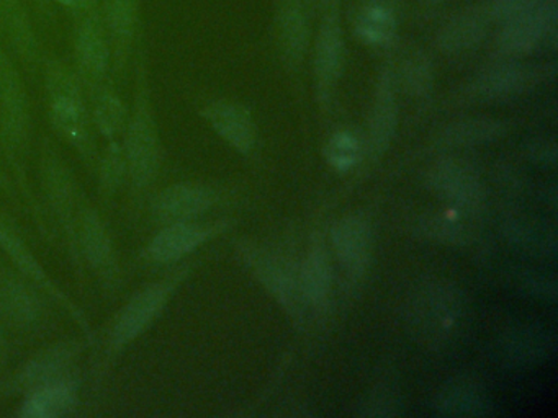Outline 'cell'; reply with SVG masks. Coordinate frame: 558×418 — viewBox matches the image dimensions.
Listing matches in <instances>:
<instances>
[{
    "mask_svg": "<svg viewBox=\"0 0 558 418\" xmlns=\"http://www.w3.org/2000/svg\"><path fill=\"white\" fill-rule=\"evenodd\" d=\"M136 82L133 108L125 124L126 170L136 186H146L155 179L161 160L158 126L153 113L151 88H149L148 54H146L143 33L136 45Z\"/></svg>",
    "mask_w": 558,
    "mask_h": 418,
    "instance_id": "6da1fadb",
    "label": "cell"
},
{
    "mask_svg": "<svg viewBox=\"0 0 558 418\" xmlns=\"http://www.w3.org/2000/svg\"><path fill=\"white\" fill-rule=\"evenodd\" d=\"M45 88L54 131L84 153L89 152L93 118L77 72L60 59H48L45 62Z\"/></svg>",
    "mask_w": 558,
    "mask_h": 418,
    "instance_id": "7a4b0ae2",
    "label": "cell"
},
{
    "mask_svg": "<svg viewBox=\"0 0 558 418\" xmlns=\"http://www.w3.org/2000/svg\"><path fill=\"white\" fill-rule=\"evenodd\" d=\"M462 297L444 281H427L413 291L407 304V325L426 345H442L459 325Z\"/></svg>",
    "mask_w": 558,
    "mask_h": 418,
    "instance_id": "3957f363",
    "label": "cell"
},
{
    "mask_svg": "<svg viewBox=\"0 0 558 418\" xmlns=\"http://www.w3.org/2000/svg\"><path fill=\"white\" fill-rule=\"evenodd\" d=\"M74 23V59L84 90L93 94L109 82L113 71L112 46L100 7L77 16Z\"/></svg>",
    "mask_w": 558,
    "mask_h": 418,
    "instance_id": "277c9868",
    "label": "cell"
},
{
    "mask_svg": "<svg viewBox=\"0 0 558 418\" xmlns=\"http://www.w3.org/2000/svg\"><path fill=\"white\" fill-rule=\"evenodd\" d=\"M181 278L172 276L148 284L120 309L110 330V348L113 352L125 348L158 319Z\"/></svg>",
    "mask_w": 558,
    "mask_h": 418,
    "instance_id": "5b68a950",
    "label": "cell"
},
{
    "mask_svg": "<svg viewBox=\"0 0 558 418\" xmlns=\"http://www.w3.org/2000/svg\"><path fill=\"white\" fill-rule=\"evenodd\" d=\"M238 250H240L244 263L253 271L254 276L282 304V307H286L287 312L300 322L308 303L303 297L299 274L290 270L279 257L257 247V245L244 242L238 247Z\"/></svg>",
    "mask_w": 558,
    "mask_h": 418,
    "instance_id": "8992f818",
    "label": "cell"
},
{
    "mask_svg": "<svg viewBox=\"0 0 558 418\" xmlns=\"http://www.w3.org/2000/svg\"><path fill=\"white\" fill-rule=\"evenodd\" d=\"M0 124L9 144H24L31 124V103L11 49L0 36Z\"/></svg>",
    "mask_w": 558,
    "mask_h": 418,
    "instance_id": "52a82bcc",
    "label": "cell"
},
{
    "mask_svg": "<svg viewBox=\"0 0 558 418\" xmlns=\"http://www.w3.org/2000/svg\"><path fill=\"white\" fill-rule=\"evenodd\" d=\"M427 186L456 211H476L485 199L482 180L472 167L459 160L436 163L427 173Z\"/></svg>",
    "mask_w": 558,
    "mask_h": 418,
    "instance_id": "ba28073f",
    "label": "cell"
},
{
    "mask_svg": "<svg viewBox=\"0 0 558 418\" xmlns=\"http://www.w3.org/2000/svg\"><path fill=\"white\" fill-rule=\"evenodd\" d=\"M557 16V0H548L531 12L506 20L498 36L499 49L505 54H529L555 35Z\"/></svg>",
    "mask_w": 558,
    "mask_h": 418,
    "instance_id": "9c48e42d",
    "label": "cell"
},
{
    "mask_svg": "<svg viewBox=\"0 0 558 418\" xmlns=\"http://www.w3.org/2000/svg\"><path fill=\"white\" fill-rule=\"evenodd\" d=\"M143 0H102L100 13L112 46L113 72L119 74L129 65L142 36Z\"/></svg>",
    "mask_w": 558,
    "mask_h": 418,
    "instance_id": "30bf717a",
    "label": "cell"
},
{
    "mask_svg": "<svg viewBox=\"0 0 558 418\" xmlns=\"http://www.w3.org/2000/svg\"><path fill=\"white\" fill-rule=\"evenodd\" d=\"M0 36L25 65L40 64V38L27 0H0Z\"/></svg>",
    "mask_w": 558,
    "mask_h": 418,
    "instance_id": "8fae6325",
    "label": "cell"
},
{
    "mask_svg": "<svg viewBox=\"0 0 558 418\" xmlns=\"http://www.w3.org/2000/svg\"><path fill=\"white\" fill-rule=\"evenodd\" d=\"M215 202V193L198 183H178L153 199L151 212L161 224L194 221Z\"/></svg>",
    "mask_w": 558,
    "mask_h": 418,
    "instance_id": "7c38bea8",
    "label": "cell"
},
{
    "mask_svg": "<svg viewBox=\"0 0 558 418\" xmlns=\"http://www.w3.org/2000/svg\"><path fill=\"white\" fill-rule=\"evenodd\" d=\"M342 52H344V42H342L341 23H339L338 10L331 9L323 20L315 51L316 85H318L322 103H328L335 90L336 82L341 74Z\"/></svg>",
    "mask_w": 558,
    "mask_h": 418,
    "instance_id": "4fadbf2b",
    "label": "cell"
},
{
    "mask_svg": "<svg viewBox=\"0 0 558 418\" xmlns=\"http://www.w3.org/2000/svg\"><path fill=\"white\" fill-rule=\"evenodd\" d=\"M201 114L238 152H251L256 143V127L246 108L233 101L215 100L204 104Z\"/></svg>",
    "mask_w": 558,
    "mask_h": 418,
    "instance_id": "5bb4252c",
    "label": "cell"
},
{
    "mask_svg": "<svg viewBox=\"0 0 558 418\" xmlns=\"http://www.w3.org/2000/svg\"><path fill=\"white\" fill-rule=\"evenodd\" d=\"M332 245L345 273L359 276L371 257V225L362 216H345L332 228Z\"/></svg>",
    "mask_w": 558,
    "mask_h": 418,
    "instance_id": "9a60e30c",
    "label": "cell"
},
{
    "mask_svg": "<svg viewBox=\"0 0 558 418\" xmlns=\"http://www.w3.org/2000/svg\"><path fill=\"white\" fill-rule=\"evenodd\" d=\"M214 235V229L194 222H172L166 224L162 231L149 242L146 254L156 263H171L181 260L185 255L201 247Z\"/></svg>",
    "mask_w": 558,
    "mask_h": 418,
    "instance_id": "2e32d148",
    "label": "cell"
},
{
    "mask_svg": "<svg viewBox=\"0 0 558 418\" xmlns=\"http://www.w3.org/2000/svg\"><path fill=\"white\" fill-rule=\"evenodd\" d=\"M535 81L537 75L534 69L515 62H505L483 71L473 84V94L485 100H505L524 94Z\"/></svg>",
    "mask_w": 558,
    "mask_h": 418,
    "instance_id": "e0dca14e",
    "label": "cell"
},
{
    "mask_svg": "<svg viewBox=\"0 0 558 418\" xmlns=\"http://www.w3.org/2000/svg\"><path fill=\"white\" fill-rule=\"evenodd\" d=\"M76 404L77 382L63 376L31 389L21 415L25 418H58L70 414Z\"/></svg>",
    "mask_w": 558,
    "mask_h": 418,
    "instance_id": "ac0fdd59",
    "label": "cell"
},
{
    "mask_svg": "<svg viewBox=\"0 0 558 418\" xmlns=\"http://www.w3.org/2000/svg\"><path fill=\"white\" fill-rule=\"evenodd\" d=\"M436 414L444 417H488L493 402L476 382L450 381L437 392L433 401Z\"/></svg>",
    "mask_w": 558,
    "mask_h": 418,
    "instance_id": "d6986e66",
    "label": "cell"
},
{
    "mask_svg": "<svg viewBox=\"0 0 558 418\" xmlns=\"http://www.w3.org/2000/svg\"><path fill=\"white\" fill-rule=\"evenodd\" d=\"M506 358L519 365H535L547 361L557 352L554 333L542 327L518 325L508 330L501 340Z\"/></svg>",
    "mask_w": 558,
    "mask_h": 418,
    "instance_id": "ffe728a7",
    "label": "cell"
},
{
    "mask_svg": "<svg viewBox=\"0 0 558 418\" xmlns=\"http://www.w3.org/2000/svg\"><path fill=\"white\" fill-rule=\"evenodd\" d=\"M397 121L398 104L393 75L387 69L378 81L374 107H372L371 124H368L372 152L381 153L390 146L391 137L397 130Z\"/></svg>",
    "mask_w": 558,
    "mask_h": 418,
    "instance_id": "44dd1931",
    "label": "cell"
},
{
    "mask_svg": "<svg viewBox=\"0 0 558 418\" xmlns=\"http://www.w3.org/2000/svg\"><path fill=\"white\" fill-rule=\"evenodd\" d=\"M277 39L287 64L299 65L308 46L305 13L296 0H282L277 10Z\"/></svg>",
    "mask_w": 558,
    "mask_h": 418,
    "instance_id": "7402d4cb",
    "label": "cell"
},
{
    "mask_svg": "<svg viewBox=\"0 0 558 418\" xmlns=\"http://www.w3.org/2000/svg\"><path fill=\"white\" fill-rule=\"evenodd\" d=\"M81 346L77 343H60V345L51 346L45 349L40 355L35 356L17 379L19 388L31 391L37 385L45 382L54 381V379L63 378L64 372L73 365L76 356L80 355Z\"/></svg>",
    "mask_w": 558,
    "mask_h": 418,
    "instance_id": "603a6c76",
    "label": "cell"
},
{
    "mask_svg": "<svg viewBox=\"0 0 558 418\" xmlns=\"http://www.w3.org/2000/svg\"><path fill=\"white\" fill-rule=\"evenodd\" d=\"M488 32V19L483 10H466L450 20L437 35V46L449 54L469 51L483 41Z\"/></svg>",
    "mask_w": 558,
    "mask_h": 418,
    "instance_id": "cb8c5ba5",
    "label": "cell"
},
{
    "mask_svg": "<svg viewBox=\"0 0 558 418\" xmlns=\"http://www.w3.org/2000/svg\"><path fill=\"white\" fill-rule=\"evenodd\" d=\"M303 297L312 306H323L331 290V265L322 241H315L299 271Z\"/></svg>",
    "mask_w": 558,
    "mask_h": 418,
    "instance_id": "d4e9b609",
    "label": "cell"
},
{
    "mask_svg": "<svg viewBox=\"0 0 558 418\" xmlns=\"http://www.w3.org/2000/svg\"><path fill=\"white\" fill-rule=\"evenodd\" d=\"M0 312L14 325L28 327L40 316V303L17 278L0 276Z\"/></svg>",
    "mask_w": 558,
    "mask_h": 418,
    "instance_id": "484cf974",
    "label": "cell"
},
{
    "mask_svg": "<svg viewBox=\"0 0 558 418\" xmlns=\"http://www.w3.org/2000/svg\"><path fill=\"white\" fill-rule=\"evenodd\" d=\"M81 247L94 268L110 274L113 268V251L109 232L96 211H86L81 218Z\"/></svg>",
    "mask_w": 558,
    "mask_h": 418,
    "instance_id": "4316f807",
    "label": "cell"
},
{
    "mask_svg": "<svg viewBox=\"0 0 558 418\" xmlns=\"http://www.w3.org/2000/svg\"><path fill=\"white\" fill-rule=\"evenodd\" d=\"M90 95L93 111L90 118L97 130L106 137H113L125 130L129 120V108L123 103L112 85L107 82L102 87L97 88Z\"/></svg>",
    "mask_w": 558,
    "mask_h": 418,
    "instance_id": "83f0119b",
    "label": "cell"
},
{
    "mask_svg": "<svg viewBox=\"0 0 558 418\" xmlns=\"http://www.w3.org/2000/svg\"><path fill=\"white\" fill-rule=\"evenodd\" d=\"M506 133V124L492 118H472L456 121L440 134V140L447 146H478L492 143Z\"/></svg>",
    "mask_w": 558,
    "mask_h": 418,
    "instance_id": "f1b7e54d",
    "label": "cell"
},
{
    "mask_svg": "<svg viewBox=\"0 0 558 418\" xmlns=\"http://www.w3.org/2000/svg\"><path fill=\"white\" fill-rule=\"evenodd\" d=\"M0 245L4 248L5 254L15 261V265H17L22 273L27 274L31 280H34L35 283L40 284L41 287L53 293L54 296H60L57 287H53L51 281L48 280L47 273H45L44 268L38 263L37 258L28 250L27 245L22 241L21 235L14 231V228L5 222L4 216L2 214H0Z\"/></svg>",
    "mask_w": 558,
    "mask_h": 418,
    "instance_id": "f546056e",
    "label": "cell"
},
{
    "mask_svg": "<svg viewBox=\"0 0 558 418\" xmlns=\"http://www.w3.org/2000/svg\"><path fill=\"white\" fill-rule=\"evenodd\" d=\"M397 22L390 9L381 3H371L359 13L355 32L368 45H387L395 36Z\"/></svg>",
    "mask_w": 558,
    "mask_h": 418,
    "instance_id": "4dcf8cb0",
    "label": "cell"
},
{
    "mask_svg": "<svg viewBox=\"0 0 558 418\" xmlns=\"http://www.w3.org/2000/svg\"><path fill=\"white\" fill-rule=\"evenodd\" d=\"M47 186L51 201L60 214L61 221L70 225L71 235L76 237L74 232V192L73 183L70 180V172L57 159L47 163Z\"/></svg>",
    "mask_w": 558,
    "mask_h": 418,
    "instance_id": "1f68e13d",
    "label": "cell"
},
{
    "mask_svg": "<svg viewBox=\"0 0 558 418\" xmlns=\"http://www.w3.org/2000/svg\"><path fill=\"white\" fill-rule=\"evenodd\" d=\"M421 232L427 238L444 242V244H469L473 235L472 225L459 216L434 214L421 222Z\"/></svg>",
    "mask_w": 558,
    "mask_h": 418,
    "instance_id": "d6a6232c",
    "label": "cell"
},
{
    "mask_svg": "<svg viewBox=\"0 0 558 418\" xmlns=\"http://www.w3.org/2000/svg\"><path fill=\"white\" fill-rule=\"evenodd\" d=\"M404 87L416 97L429 94L433 85V69L429 59L423 54H414L403 64Z\"/></svg>",
    "mask_w": 558,
    "mask_h": 418,
    "instance_id": "836d02e7",
    "label": "cell"
},
{
    "mask_svg": "<svg viewBox=\"0 0 558 418\" xmlns=\"http://www.w3.org/2000/svg\"><path fill=\"white\" fill-rule=\"evenodd\" d=\"M326 159L339 170L351 169L361 156L359 140L352 134L338 133L331 137L326 146Z\"/></svg>",
    "mask_w": 558,
    "mask_h": 418,
    "instance_id": "e575fe53",
    "label": "cell"
},
{
    "mask_svg": "<svg viewBox=\"0 0 558 418\" xmlns=\"http://www.w3.org/2000/svg\"><path fill=\"white\" fill-rule=\"evenodd\" d=\"M509 235L518 241V244L531 250H542L545 254L547 248L555 250V234L547 232L542 225L532 222H514Z\"/></svg>",
    "mask_w": 558,
    "mask_h": 418,
    "instance_id": "d590c367",
    "label": "cell"
},
{
    "mask_svg": "<svg viewBox=\"0 0 558 418\" xmlns=\"http://www.w3.org/2000/svg\"><path fill=\"white\" fill-rule=\"evenodd\" d=\"M126 163L125 156H123L122 147L117 146V143L110 144L106 152V159L102 163V185L107 192H112L119 186L123 173H125Z\"/></svg>",
    "mask_w": 558,
    "mask_h": 418,
    "instance_id": "8d00e7d4",
    "label": "cell"
},
{
    "mask_svg": "<svg viewBox=\"0 0 558 418\" xmlns=\"http://www.w3.org/2000/svg\"><path fill=\"white\" fill-rule=\"evenodd\" d=\"M398 405H400V402H398L395 392L385 389V391L372 394V397L365 402L364 410H361V415H368V417H393V415L400 414Z\"/></svg>",
    "mask_w": 558,
    "mask_h": 418,
    "instance_id": "74e56055",
    "label": "cell"
},
{
    "mask_svg": "<svg viewBox=\"0 0 558 418\" xmlns=\"http://www.w3.org/2000/svg\"><path fill=\"white\" fill-rule=\"evenodd\" d=\"M548 0H495L492 5V15L506 22L522 13L531 12L537 7L544 5Z\"/></svg>",
    "mask_w": 558,
    "mask_h": 418,
    "instance_id": "f35d334b",
    "label": "cell"
},
{
    "mask_svg": "<svg viewBox=\"0 0 558 418\" xmlns=\"http://www.w3.org/2000/svg\"><path fill=\"white\" fill-rule=\"evenodd\" d=\"M50 2L51 5L60 7V9L71 13L74 19H77V16L84 15V13L100 7L102 0H50Z\"/></svg>",
    "mask_w": 558,
    "mask_h": 418,
    "instance_id": "ab89813d",
    "label": "cell"
},
{
    "mask_svg": "<svg viewBox=\"0 0 558 418\" xmlns=\"http://www.w3.org/2000/svg\"><path fill=\"white\" fill-rule=\"evenodd\" d=\"M37 13H40L44 19H51L53 16L54 7L51 5L50 0H27Z\"/></svg>",
    "mask_w": 558,
    "mask_h": 418,
    "instance_id": "60d3db41",
    "label": "cell"
},
{
    "mask_svg": "<svg viewBox=\"0 0 558 418\" xmlns=\"http://www.w3.org/2000/svg\"><path fill=\"white\" fill-rule=\"evenodd\" d=\"M5 355V342H4V335H2V330H0V361L4 359Z\"/></svg>",
    "mask_w": 558,
    "mask_h": 418,
    "instance_id": "b9f144b4",
    "label": "cell"
},
{
    "mask_svg": "<svg viewBox=\"0 0 558 418\" xmlns=\"http://www.w3.org/2000/svg\"><path fill=\"white\" fill-rule=\"evenodd\" d=\"M426 2H442V0H426Z\"/></svg>",
    "mask_w": 558,
    "mask_h": 418,
    "instance_id": "7bdbcfd3",
    "label": "cell"
}]
</instances>
